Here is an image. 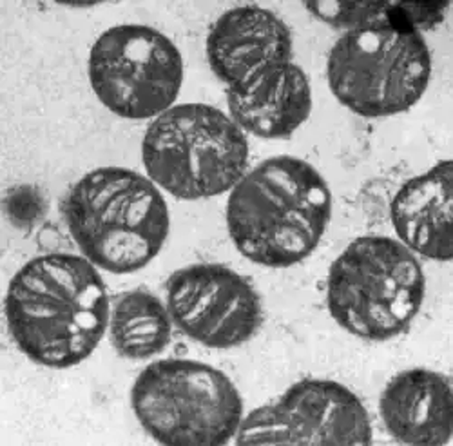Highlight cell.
Here are the masks:
<instances>
[{
    "label": "cell",
    "instance_id": "obj_13",
    "mask_svg": "<svg viewBox=\"0 0 453 446\" xmlns=\"http://www.w3.org/2000/svg\"><path fill=\"white\" fill-rule=\"evenodd\" d=\"M380 412L388 434L403 444H448L453 432L449 380L426 368L399 372L381 394Z\"/></svg>",
    "mask_w": 453,
    "mask_h": 446
},
{
    "label": "cell",
    "instance_id": "obj_6",
    "mask_svg": "<svg viewBox=\"0 0 453 446\" xmlns=\"http://www.w3.org/2000/svg\"><path fill=\"white\" fill-rule=\"evenodd\" d=\"M334 96L356 115L383 119L413 107L432 77L423 35L392 19L347 31L326 62Z\"/></svg>",
    "mask_w": 453,
    "mask_h": 446
},
{
    "label": "cell",
    "instance_id": "obj_11",
    "mask_svg": "<svg viewBox=\"0 0 453 446\" xmlns=\"http://www.w3.org/2000/svg\"><path fill=\"white\" fill-rule=\"evenodd\" d=\"M207 58L219 81L229 88L238 86L263 69L290 62L292 33L265 8L238 6L212 24Z\"/></svg>",
    "mask_w": 453,
    "mask_h": 446
},
{
    "label": "cell",
    "instance_id": "obj_9",
    "mask_svg": "<svg viewBox=\"0 0 453 446\" xmlns=\"http://www.w3.org/2000/svg\"><path fill=\"white\" fill-rule=\"evenodd\" d=\"M238 444H335L372 442V423L361 399L345 385L303 380L278 401L243 418Z\"/></svg>",
    "mask_w": 453,
    "mask_h": 446
},
{
    "label": "cell",
    "instance_id": "obj_12",
    "mask_svg": "<svg viewBox=\"0 0 453 446\" xmlns=\"http://www.w3.org/2000/svg\"><path fill=\"white\" fill-rule=\"evenodd\" d=\"M231 119L259 138H287L307 122L312 88L305 71L292 60L271 65L226 89Z\"/></svg>",
    "mask_w": 453,
    "mask_h": 446
},
{
    "label": "cell",
    "instance_id": "obj_16",
    "mask_svg": "<svg viewBox=\"0 0 453 446\" xmlns=\"http://www.w3.org/2000/svg\"><path fill=\"white\" fill-rule=\"evenodd\" d=\"M305 8L311 10L318 19L350 31L388 19V12L394 6L383 3H309Z\"/></svg>",
    "mask_w": 453,
    "mask_h": 446
},
{
    "label": "cell",
    "instance_id": "obj_5",
    "mask_svg": "<svg viewBox=\"0 0 453 446\" xmlns=\"http://www.w3.org/2000/svg\"><path fill=\"white\" fill-rule=\"evenodd\" d=\"M143 167L157 185L180 200L231 191L247 171L249 142L223 111L180 104L149 126L142 142Z\"/></svg>",
    "mask_w": 453,
    "mask_h": 446
},
{
    "label": "cell",
    "instance_id": "obj_8",
    "mask_svg": "<svg viewBox=\"0 0 453 446\" xmlns=\"http://www.w3.org/2000/svg\"><path fill=\"white\" fill-rule=\"evenodd\" d=\"M88 73L95 95L111 113L147 120L173 107L183 82V60L164 33L122 24L98 36Z\"/></svg>",
    "mask_w": 453,
    "mask_h": 446
},
{
    "label": "cell",
    "instance_id": "obj_15",
    "mask_svg": "<svg viewBox=\"0 0 453 446\" xmlns=\"http://www.w3.org/2000/svg\"><path fill=\"white\" fill-rule=\"evenodd\" d=\"M109 338L127 359H149L171 342L173 319L153 292L136 288L119 296L109 314Z\"/></svg>",
    "mask_w": 453,
    "mask_h": 446
},
{
    "label": "cell",
    "instance_id": "obj_4",
    "mask_svg": "<svg viewBox=\"0 0 453 446\" xmlns=\"http://www.w3.org/2000/svg\"><path fill=\"white\" fill-rule=\"evenodd\" d=\"M425 290L423 267L408 247L387 236H363L332 264L326 304L347 332L368 342H387L418 316Z\"/></svg>",
    "mask_w": 453,
    "mask_h": 446
},
{
    "label": "cell",
    "instance_id": "obj_10",
    "mask_svg": "<svg viewBox=\"0 0 453 446\" xmlns=\"http://www.w3.org/2000/svg\"><path fill=\"white\" fill-rule=\"evenodd\" d=\"M173 323L209 349L247 343L263 323L261 297L236 271L218 264L188 265L167 281Z\"/></svg>",
    "mask_w": 453,
    "mask_h": 446
},
{
    "label": "cell",
    "instance_id": "obj_1",
    "mask_svg": "<svg viewBox=\"0 0 453 446\" xmlns=\"http://www.w3.org/2000/svg\"><path fill=\"white\" fill-rule=\"evenodd\" d=\"M107 287L88 258L44 254L10 281L6 319L15 345L31 361L69 368L88 359L109 327Z\"/></svg>",
    "mask_w": 453,
    "mask_h": 446
},
{
    "label": "cell",
    "instance_id": "obj_2",
    "mask_svg": "<svg viewBox=\"0 0 453 446\" xmlns=\"http://www.w3.org/2000/svg\"><path fill=\"white\" fill-rule=\"evenodd\" d=\"M332 216L325 178L309 162L273 157L245 173L226 202V227L250 262L285 269L309 258Z\"/></svg>",
    "mask_w": 453,
    "mask_h": 446
},
{
    "label": "cell",
    "instance_id": "obj_3",
    "mask_svg": "<svg viewBox=\"0 0 453 446\" xmlns=\"http://www.w3.org/2000/svg\"><path fill=\"white\" fill-rule=\"evenodd\" d=\"M65 226L84 258L112 274L153 262L169 235V207L157 183L124 167L82 176L64 198Z\"/></svg>",
    "mask_w": 453,
    "mask_h": 446
},
{
    "label": "cell",
    "instance_id": "obj_7",
    "mask_svg": "<svg viewBox=\"0 0 453 446\" xmlns=\"http://www.w3.org/2000/svg\"><path fill=\"white\" fill-rule=\"evenodd\" d=\"M136 419L169 446H219L243 421V401L221 370L191 359H162L145 366L131 390Z\"/></svg>",
    "mask_w": 453,
    "mask_h": 446
},
{
    "label": "cell",
    "instance_id": "obj_14",
    "mask_svg": "<svg viewBox=\"0 0 453 446\" xmlns=\"http://www.w3.org/2000/svg\"><path fill=\"white\" fill-rule=\"evenodd\" d=\"M453 164L444 160L428 173L406 181L390 205L392 226L404 247L435 262H449Z\"/></svg>",
    "mask_w": 453,
    "mask_h": 446
}]
</instances>
